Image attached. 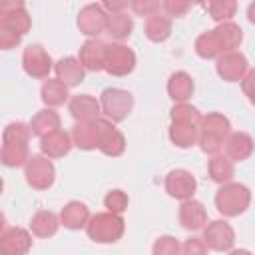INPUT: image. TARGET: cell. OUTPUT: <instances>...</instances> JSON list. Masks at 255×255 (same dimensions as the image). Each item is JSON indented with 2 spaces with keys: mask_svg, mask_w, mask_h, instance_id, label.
Wrapping results in <instances>:
<instances>
[{
  "mask_svg": "<svg viewBox=\"0 0 255 255\" xmlns=\"http://www.w3.org/2000/svg\"><path fill=\"white\" fill-rule=\"evenodd\" d=\"M189 8H191V4L189 2H181V0H165L163 2V10L167 12V16H175V18L185 16Z\"/></svg>",
  "mask_w": 255,
  "mask_h": 255,
  "instance_id": "obj_40",
  "label": "cell"
},
{
  "mask_svg": "<svg viewBox=\"0 0 255 255\" xmlns=\"http://www.w3.org/2000/svg\"><path fill=\"white\" fill-rule=\"evenodd\" d=\"M60 219H62V225L68 229H82L90 221V209L82 201H70L64 205Z\"/></svg>",
  "mask_w": 255,
  "mask_h": 255,
  "instance_id": "obj_22",
  "label": "cell"
},
{
  "mask_svg": "<svg viewBox=\"0 0 255 255\" xmlns=\"http://www.w3.org/2000/svg\"><path fill=\"white\" fill-rule=\"evenodd\" d=\"M181 255H207V245L199 237H189L181 245Z\"/></svg>",
  "mask_w": 255,
  "mask_h": 255,
  "instance_id": "obj_39",
  "label": "cell"
},
{
  "mask_svg": "<svg viewBox=\"0 0 255 255\" xmlns=\"http://www.w3.org/2000/svg\"><path fill=\"white\" fill-rule=\"evenodd\" d=\"M195 52L199 58L203 60H211V58H221L223 56V50L219 46V40L215 36L213 30L209 32H203L197 40H195Z\"/></svg>",
  "mask_w": 255,
  "mask_h": 255,
  "instance_id": "obj_33",
  "label": "cell"
},
{
  "mask_svg": "<svg viewBox=\"0 0 255 255\" xmlns=\"http://www.w3.org/2000/svg\"><path fill=\"white\" fill-rule=\"evenodd\" d=\"M32 247V235L22 227L4 229L0 237V255H24Z\"/></svg>",
  "mask_w": 255,
  "mask_h": 255,
  "instance_id": "obj_15",
  "label": "cell"
},
{
  "mask_svg": "<svg viewBox=\"0 0 255 255\" xmlns=\"http://www.w3.org/2000/svg\"><path fill=\"white\" fill-rule=\"evenodd\" d=\"M179 223L185 229H189V231L203 229L205 223H207V211H205V207L199 201H195V199L183 201L181 207H179Z\"/></svg>",
  "mask_w": 255,
  "mask_h": 255,
  "instance_id": "obj_18",
  "label": "cell"
},
{
  "mask_svg": "<svg viewBox=\"0 0 255 255\" xmlns=\"http://www.w3.org/2000/svg\"><path fill=\"white\" fill-rule=\"evenodd\" d=\"M195 187H197L195 177L187 169H173L165 177V191L175 199H181V201L191 199L195 193Z\"/></svg>",
  "mask_w": 255,
  "mask_h": 255,
  "instance_id": "obj_13",
  "label": "cell"
},
{
  "mask_svg": "<svg viewBox=\"0 0 255 255\" xmlns=\"http://www.w3.org/2000/svg\"><path fill=\"white\" fill-rule=\"evenodd\" d=\"M20 36H16V34H12V32H8V30H0V46H2V50H10V48H14L16 44H20Z\"/></svg>",
  "mask_w": 255,
  "mask_h": 255,
  "instance_id": "obj_42",
  "label": "cell"
},
{
  "mask_svg": "<svg viewBox=\"0 0 255 255\" xmlns=\"http://www.w3.org/2000/svg\"><path fill=\"white\" fill-rule=\"evenodd\" d=\"M131 30H133V20L126 12H118V14H110L108 16V28H106V32L112 38L126 40V38H129Z\"/></svg>",
  "mask_w": 255,
  "mask_h": 255,
  "instance_id": "obj_31",
  "label": "cell"
},
{
  "mask_svg": "<svg viewBox=\"0 0 255 255\" xmlns=\"http://www.w3.org/2000/svg\"><path fill=\"white\" fill-rule=\"evenodd\" d=\"M22 66H24V72L28 76L42 80V78H48V74L52 70V58L40 44H30L24 48Z\"/></svg>",
  "mask_w": 255,
  "mask_h": 255,
  "instance_id": "obj_9",
  "label": "cell"
},
{
  "mask_svg": "<svg viewBox=\"0 0 255 255\" xmlns=\"http://www.w3.org/2000/svg\"><path fill=\"white\" fill-rule=\"evenodd\" d=\"M143 30H145V36H147L151 42H163V40H167L169 34H171V20L165 18V16H159V14L149 16V18L145 20Z\"/></svg>",
  "mask_w": 255,
  "mask_h": 255,
  "instance_id": "obj_32",
  "label": "cell"
},
{
  "mask_svg": "<svg viewBox=\"0 0 255 255\" xmlns=\"http://www.w3.org/2000/svg\"><path fill=\"white\" fill-rule=\"evenodd\" d=\"M30 126L20 122L10 124L4 129V143H2V163L8 167H18L26 163L28 157V139H30Z\"/></svg>",
  "mask_w": 255,
  "mask_h": 255,
  "instance_id": "obj_1",
  "label": "cell"
},
{
  "mask_svg": "<svg viewBox=\"0 0 255 255\" xmlns=\"http://www.w3.org/2000/svg\"><path fill=\"white\" fill-rule=\"evenodd\" d=\"M102 153L110 155V157H118L124 153L126 149V139H124V133L120 129H116L112 124L106 128L102 139H100V147H98Z\"/></svg>",
  "mask_w": 255,
  "mask_h": 255,
  "instance_id": "obj_28",
  "label": "cell"
},
{
  "mask_svg": "<svg viewBox=\"0 0 255 255\" xmlns=\"http://www.w3.org/2000/svg\"><path fill=\"white\" fill-rule=\"evenodd\" d=\"M40 149L50 159L64 157L72 149V137H70V133L58 129V131H54V133H50V135L40 139Z\"/></svg>",
  "mask_w": 255,
  "mask_h": 255,
  "instance_id": "obj_21",
  "label": "cell"
},
{
  "mask_svg": "<svg viewBox=\"0 0 255 255\" xmlns=\"http://www.w3.org/2000/svg\"><path fill=\"white\" fill-rule=\"evenodd\" d=\"M201 114L197 108L189 106V104H175L171 108V122L175 124H191V126H199L201 122Z\"/></svg>",
  "mask_w": 255,
  "mask_h": 255,
  "instance_id": "obj_35",
  "label": "cell"
},
{
  "mask_svg": "<svg viewBox=\"0 0 255 255\" xmlns=\"http://www.w3.org/2000/svg\"><path fill=\"white\" fill-rule=\"evenodd\" d=\"M102 114H106L108 120L112 122H124L131 108H133V98L129 92L120 90V88H106L100 98Z\"/></svg>",
  "mask_w": 255,
  "mask_h": 255,
  "instance_id": "obj_5",
  "label": "cell"
},
{
  "mask_svg": "<svg viewBox=\"0 0 255 255\" xmlns=\"http://www.w3.org/2000/svg\"><path fill=\"white\" fill-rule=\"evenodd\" d=\"M223 147H225V155L231 161H243L253 153V139L245 131H233L227 135Z\"/></svg>",
  "mask_w": 255,
  "mask_h": 255,
  "instance_id": "obj_19",
  "label": "cell"
},
{
  "mask_svg": "<svg viewBox=\"0 0 255 255\" xmlns=\"http://www.w3.org/2000/svg\"><path fill=\"white\" fill-rule=\"evenodd\" d=\"M203 243L207 245V249L211 251H229L235 243V233L233 227L227 221H211L203 227Z\"/></svg>",
  "mask_w": 255,
  "mask_h": 255,
  "instance_id": "obj_10",
  "label": "cell"
},
{
  "mask_svg": "<svg viewBox=\"0 0 255 255\" xmlns=\"http://www.w3.org/2000/svg\"><path fill=\"white\" fill-rule=\"evenodd\" d=\"M24 175H26V181L34 189H48L54 183L56 169H54V163L50 161V157H46V155H32L26 161Z\"/></svg>",
  "mask_w": 255,
  "mask_h": 255,
  "instance_id": "obj_7",
  "label": "cell"
},
{
  "mask_svg": "<svg viewBox=\"0 0 255 255\" xmlns=\"http://www.w3.org/2000/svg\"><path fill=\"white\" fill-rule=\"evenodd\" d=\"M205 10L209 12V16L223 24V22H229L233 16H235V10H237V4L233 0H213V2H207L205 4Z\"/></svg>",
  "mask_w": 255,
  "mask_h": 255,
  "instance_id": "obj_34",
  "label": "cell"
},
{
  "mask_svg": "<svg viewBox=\"0 0 255 255\" xmlns=\"http://www.w3.org/2000/svg\"><path fill=\"white\" fill-rule=\"evenodd\" d=\"M102 6H104V10H110L112 14H118V12H124L128 8V2H104Z\"/></svg>",
  "mask_w": 255,
  "mask_h": 255,
  "instance_id": "obj_43",
  "label": "cell"
},
{
  "mask_svg": "<svg viewBox=\"0 0 255 255\" xmlns=\"http://www.w3.org/2000/svg\"><path fill=\"white\" fill-rule=\"evenodd\" d=\"M58 217L56 213L52 211H38L34 217H32V223H30V229L36 237H52L56 231H58Z\"/></svg>",
  "mask_w": 255,
  "mask_h": 255,
  "instance_id": "obj_29",
  "label": "cell"
},
{
  "mask_svg": "<svg viewBox=\"0 0 255 255\" xmlns=\"http://www.w3.org/2000/svg\"><path fill=\"white\" fill-rule=\"evenodd\" d=\"M124 219L122 215H116V213H96L94 217H90L88 225H86V231H88V237L96 243H116L122 239L124 235Z\"/></svg>",
  "mask_w": 255,
  "mask_h": 255,
  "instance_id": "obj_4",
  "label": "cell"
},
{
  "mask_svg": "<svg viewBox=\"0 0 255 255\" xmlns=\"http://www.w3.org/2000/svg\"><path fill=\"white\" fill-rule=\"evenodd\" d=\"M135 68V54L124 44H110L106 48L104 70L110 76H128Z\"/></svg>",
  "mask_w": 255,
  "mask_h": 255,
  "instance_id": "obj_8",
  "label": "cell"
},
{
  "mask_svg": "<svg viewBox=\"0 0 255 255\" xmlns=\"http://www.w3.org/2000/svg\"><path fill=\"white\" fill-rule=\"evenodd\" d=\"M106 44L92 38L88 42H84V46L80 48V62L86 70L90 72H100L104 70V62H106Z\"/></svg>",
  "mask_w": 255,
  "mask_h": 255,
  "instance_id": "obj_17",
  "label": "cell"
},
{
  "mask_svg": "<svg viewBox=\"0 0 255 255\" xmlns=\"http://www.w3.org/2000/svg\"><path fill=\"white\" fill-rule=\"evenodd\" d=\"M32 26V20L22 2H4L0 8V30H8L16 36H24Z\"/></svg>",
  "mask_w": 255,
  "mask_h": 255,
  "instance_id": "obj_6",
  "label": "cell"
},
{
  "mask_svg": "<svg viewBox=\"0 0 255 255\" xmlns=\"http://www.w3.org/2000/svg\"><path fill=\"white\" fill-rule=\"evenodd\" d=\"M213 32H215V36H217V40H219V46H221L223 54L235 52V48H237V46L241 44V40H243V30H241L237 24H233V22H223V24H219Z\"/></svg>",
  "mask_w": 255,
  "mask_h": 255,
  "instance_id": "obj_25",
  "label": "cell"
},
{
  "mask_svg": "<svg viewBox=\"0 0 255 255\" xmlns=\"http://www.w3.org/2000/svg\"><path fill=\"white\" fill-rule=\"evenodd\" d=\"M167 94L173 102L177 104H185V100L191 98L193 94V80L187 72H175L171 74L169 82H167Z\"/></svg>",
  "mask_w": 255,
  "mask_h": 255,
  "instance_id": "obj_23",
  "label": "cell"
},
{
  "mask_svg": "<svg viewBox=\"0 0 255 255\" xmlns=\"http://www.w3.org/2000/svg\"><path fill=\"white\" fill-rule=\"evenodd\" d=\"M229 255H253V253L247 251V249H235V251H231Z\"/></svg>",
  "mask_w": 255,
  "mask_h": 255,
  "instance_id": "obj_45",
  "label": "cell"
},
{
  "mask_svg": "<svg viewBox=\"0 0 255 255\" xmlns=\"http://www.w3.org/2000/svg\"><path fill=\"white\" fill-rule=\"evenodd\" d=\"M108 12L102 4H88L78 14V28L86 36H98L108 28Z\"/></svg>",
  "mask_w": 255,
  "mask_h": 255,
  "instance_id": "obj_12",
  "label": "cell"
},
{
  "mask_svg": "<svg viewBox=\"0 0 255 255\" xmlns=\"http://www.w3.org/2000/svg\"><path fill=\"white\" fill-rule=\"evenodd\" d=\"M129 8L137 14V16H155L159 10V2H149V0H135L129 4Z\"/></svg>",
  "mask_w": 255,
  "mask_h": 255,
  "instance_id": "obj_38",
  "label": "cell"
},
{
  "mask_svg": "<svg viewBox=\"0 0 255 255\" xmlns=\"http://www.w3.org/2000/svg\"><path fill=\"white\" fill-rule=\"evenodd\" d=\"M58 129H60V116L54 110H40L30 122L32 135H38L40 139L58 131Z\"/></svg>",
  "mask_w": 255,
  "mask_h": 255,
  "instance_id": "obj_24",
  "label": "cell"
},
{
  "mask_svg": "<svg viewBox=\"0 0 255 255\" xmlns=\"http://www.w3.org/2000/svg\"><path fill=\"white\" fill-rule=\"evenodd\" d=\"M66 100H68V86L62 84L58 78L56 80L48 78L42 86V102L50 108H56V106H62Z\"/></svg>",
  "mask_w": 255,
  "mask_h": 255,
  "instance_id": "obj_30",
  "label": "cell"
},
{
  "mask_svg": "<svg viewBox=\"0 0 255 255\" xmlns=\"http://www.w3.org/2000/svg\"><path fill=\"white\" fill-rule=\"evenodd\" d=\"M207 169H209V177H211L215 183H221V185L231 183V179H233V175H235L233 161H231L227 155H221V153H217V155H213V157L209 159Z\"/></svg>",
  "mask_w": 255,
  "mask_h": 255,
  "instance_id": "obj_26",
  "label": "cell"
},
{
  "mask_svg": "<svg viewBox=\"0 0 255 255\" xmlns=\"http://www.w3.org/2000/svg\"><path fill=\"white\" fill-rule=\"evenodd\" d=\"M241 88H243V94L249 98V102L255 106V68L245 74V78L241 80Z\"/></svg>",
  "mask_w": 255,
  "mask_h": 255,
  "instance_id": "obj_41",
  "label": "cell"
},
{
  "mask_svg": "<svg viewBox=\"0 0 255 255\" xmlns=\"http://www.w3.org/2000/svg\"><path fill=\"white\" fill-rule=\"evenodd\" d=\"M251 203V191L243 183H225L215 193V207L225 217L241 215Z\"/></svg>",
  "mask_w": 255,
  "mask_h": 255,
  "instance_id": "obj_3",
  "label": "cell"
},
{
  "mask_svg": "<svg viewBox=\"0 0 255 255\" xmlns=\"http://www.w3.org/2000/svg\"><path fill=\"white\" fill-rule=\"evenodd\" d=\"M247 18H249L251 24H255V2L249 4V8H247Z\"/></svg>",
  "mask_w": 255,
  "mask_h": 255,
  "instance_id": "obj_44",
  "label": "cell"
},
{
  "mask_svg": "<svg viewBox=\"0 0 255 255\" xmlns=\"http://www.w3.org/2000/svg\"><path fill=\"white\" fill-rule=\"evenodd\" d=\"M110 120H96L90 124H76L72 129V139L80 149H96L100 147V139L110 126Z\"/></svg>",
  "mask_w": 255,
  "mask_h": 255,
  "instance_id": "obj_11",
  "label": "cell"
},
{
  "mask_svg": "<svg viewBox=\"0 0 255 255\" xmlns=\"http://www.w3.org/2000/svg\"><path fill=\"white\" fill-rule=\"evenodd\" d=\"M100 112H102L100 102L92 98L90 94L74 96L70 102V114L78 124H90V122L100 120Z\"/></svg>",
  "mask_w": 255,
  "mask_h": 255,
  "instance_id": "obj_16",
  "label": "cell"
},
{
  "mask_svg": "<svg viewBox=\"0 0 255 255\" xmlns=\"http://www.w3.org/2000/svg\"><path fill=\"white\" fill-rule=\"evenodd\" d=\"M217 74L225 82H239L245 78L247 70V58L241 52H227L221 58H217Z\"/></svg>",
  "mask_w": 255,
  "mask_h": 255,
  "instance_id": "obj_14",
  "label": "cell"
},
{
  "mask_svg": "<svg viewBox=\"0 0 255 255\" xmlns=\"http://www.w3.org/2000/svg\"><path fill=\"white\" fill-rule=\"evenodd\" d=\"M181 245L175 237L163 235L153 243V255H179Z\"/></svg>",
  "mask_w": 255,
  "mask_h": 255,
  "instance_id": "obj_37",
  "label": "cell"
},
{
  "mask_svg": "<svg viewBox=\"0 0 255 255\" xmlns=\"http://www.w3.org/2000/svg\"><path fill=\"white\" fill-rule=\"evenodd\" d=\"M56 76L62 84H66L68 88H74L78 84L84 82V76H86V68L82 66V62L78 58H62L58 64H56Z\"/></svg>",
  "mask_w": 255,
  "mask_h": 255,
  "instance_id": "obj_20",
  "label": "cell"
},
{
  "mask_svg": "<svg viewBox=\"0 0 255 255\" xmlns=\"http://www.w3.org/2000/svg\"><path fill=\"white\" fill-rule=\"evenodd\" d=\"M229 131H231V124L225 116H221V114L203 116L199 122V139H197L201 151L217 155L221 145L225 143Z\"/></svg>",
  "mask_w": 255,
  "mask_h": 255,
  "instance_id": "obj_2",
  "label": "cell"
},
{
  "mask_svg": "<svg viewBox=\"0 0 255 255\" xmlns=\"http://www.w3.org/2000/svg\"><path fill=\"white\" fill-rule=\"evenodd\" d=\"M128 203H129V199L122 189H112L104 197V205L108 207L110 213H116V215H122L128 209Z\"/></svg>",
  "mask_w": 255,
  "mask_h": 255,
  "instance_id": "obj_36",
  "label": "cell"
},
{
  "mask_svg": "<svg viewBox=\"0 0 255 255\" xmlns=\"http://www.w3.org/2000/svg\"><path fill=\"white\" fill-rule=\"evenodd\" d=\"M169 139H171L177 147H191V145H195L197 139H199V126L175 124V122H171Z\"/></svg>",
  "mask_w": 255,
  "mask_h": 255,
  "instance_id": "obj_27",
  "label": "cell"
}]
</instances>
